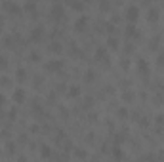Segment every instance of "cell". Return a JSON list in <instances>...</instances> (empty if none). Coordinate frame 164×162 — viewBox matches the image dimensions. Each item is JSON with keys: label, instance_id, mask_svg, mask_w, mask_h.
Masks as SVG:
<instances>
[{"label": "cell", "instance_id": "cell-1", "mask_svg": "<svg viewBox=\"0 0 164 162\" xmlns=\"http://www.w3.org/2000/svg\"><path fill=\"white\" fill-rule=\"evenodd\" d=\"M137 17H139V8L137 6H128L126 8V19L130 23H136Z\"/></svg>", "mask_w": 164, "mask_h": 162}, {"label": "cell", "instance_id": "cell-2", "mask_svg": "<svg viewBox=\"0 0 164 162\" xmlns=\"http://www.w3.org/2000/svg\"><path fill=\"white\" fill-rule=\"evenodd\" d=\"M137 69H139V73H141V74H147V73H149V63H147L145 59H139V61H137Z\"/></svg>", "mask_w": 164, "mask_h": 162}, {"label": "cell", "instance_id": "cell-3", "mask_svg": "<svg viewBox=\"0 0 164 162\" xmlns=\"http://www.w3.org/2000/svg\"><path fill=\"white\" fill-rule=\"evenodd\" d=\"M86 25H88V19L86 17H80V19H76L74 29H76V31H84V29H86Z\"/></svg>", "mask_w": 164, "mask_h": 162}, {"label": "cell", "instance_id": "cell-4", "mask_svg": "<svg viewBox=\"0 0 164 162\" xmlns=\"http://www.w3.org/2000/svg\"><path fill=\"white\" fill-rule=\"evenodd\" d=\"M14 99H15L17 103L25 101V92H23V90H15V93H14Z\"/></svg>", "mask_w": 164, "mask_h": 162}, {"label": "cell", "instance_id": "cell-5", "mask_svg": "<svg viewBox=\"0 0 164 162\" xmlns=\"http://www.w3.org/2000/svg\"><path fill=\"white\" fill-rule=\"evenodd\" d=\"M147 19H149V21H156V19H158V10H149V14H147Z\"/></svg>", "mask_w": 164, "mask_h": 162}, {"label": "cell", "instance_id": "cell-6", "mask_svg": "<svg viewBox=\"0 0 164 162\" xmlns=\"http://www.w3.org/2000/svg\"><path fill=\"white\" fill-rule=\"evenodd\" d=\"M61 67H63L61 61H50V63L46 65V69H61Z\"/></svg>", "mask_w": 164, "mask_h": 162}, {"label": "cell", "instance_id": "cell-7", "mask_svg": "<svg viewBox=\"0 0 164 162\" xmlns=\"http://www.w3.org/2000/svg\"><path fill=\"white\" fill-rule=\"evenodd\" d=\"M96 57H97V59H101V61H107V51H105L103 48H99V50L96 51Z\"/></svg>", "mask_w": 164, "mask_h": 162}, {"label": "cell", "instance_id": "cell-8", "mask_svg": "<svg viewBox=\"0 0 164 162\" xmlns=\"http://www.w3.org/2000/svg\"><path fill=\"white\" fill-rule=\"evenodd\" d=\"M126 34H128V36H137V31H136V27H134V25H128V29H126Z\"/></svg>", "mask_w": 164, "mask_h": 162}, {"label": "cell", "instance_id": "cell-9", "mask_svg": "<svg viewBox=\"0 0 164 162\" xmlns=\"http://www.w3.org/2000/svg\"><path fill=\"white\" fill-rule=\"evenodd\" d=\"M69 95H71V97H76V95H80V88H78V86H73V88L69 90Z\"/></svg>", "mask_w": 164, "mask_h": 162}, {"label": "cell", "instance_id": "cell-10", "mask_svg": "<svg viewBox=\"0 0 164 162\" xmlns=\"http://www.w3.org/2000/svg\"><path fill=\"white\" fill-rule=\"evenodd\" d=\"M54 17L55 19H59V17H63V8H59V6H57V8L54 10Z\"/></svg>", "mask_w": 164, "mask_h": 162}, {"label": "cell", "instance_id": "cell-11", "mask_svg": "<svg viewBox=\"0 0 164 162\" xmlns=\"http://www.w3.org/2000/svg\"><path fill=\"white\" fill-rule=\"evenodd\" d=\"M50 51H55V54H59V51H61V46L57 44V42H55V44H50Z\"/></svg>", "mask_w": 164, "mask_h": 162}, {"label": "cell", "instance_id": "cell-12", "mask_svg": "<svg viewBox=\"0 0 164 162\" xmlns=\"http://www.w3.org/2000/svg\"><path fill=\"white\" fill-rule=\"evenodd\" d=\"M25 76H27L25 69H17V78H19V80H25Z\"/></svg>", "mask_w": 164, "mask_h": 162}, {"label": "cell", "instance_id": "cell-13", "mask_svg": "<svg viewBox=\"0 0 164 162\" xmlns=\"http://www.w3.org/2000/svg\"><path fill=\"white\" fill-rule=\"evenodd\" d=\"M109 46H111V48H114V50L119 48V42H116V38H109Z\"/></svg>", "mask_w": 164, "mask_h": 162}, {"label": "cell", "instance_id": "cell-14", "mask_svg": "<svg viewBox=\"0 0 164 162\" xmlns=\"http://www.w3.org/2000/svg\"><path fill=\"white\" fill-rule=\"evenodd\" d=\"M32 36H34V38H40V36H42V29H38V31H32Z\"/></svg>", "mask_w": 164, "mask_h": 162}, {"label": "cell", "instance_id": "cell-15", "mask_svg": "<svg viewBox=\"0 0 164 162\" xmlns=\"http://www.w3.org/2000/svg\"><path fill=\"white\" fill-rule=\"evenodd\" d=\"M42 154H44V157H50V149L44 147V149H42Z\"/></svg>", "mask_w": 164, "mask_h": 162}, {"label": "cell", "instance_id": "cell-16", "mask_svg": "<svg viewBox=\"0 0 164 162\" xmlns=\"http://www.w3.org/2000/svg\"><path fill=\"white\" fill-rule=\"evenodd\" d=\"M94 78V73H86V80H92Z\"/></svg>", "mask_w": 164, "mask_h": 162}, {"label": "cell", "instance_id": "cell-17", "mask_svg": "<svg viewBox=\"0 0 164 162\" xmlns=\"http://www.w3.org/2000/svg\"><path fill=\"white\" fill-rule=\"evenodd\" d=\"M4 65H8V61H4L2 57H0V67H4Z\"/></svg>", "mask_w": 164, "mask_h": 162}, {"label": "cell", "instance_id": "cell-18", "mask_svg": "<svg viewBox=\"0 0 164 162\" xmlns=\"http://www.w3.org/2000/svg\"><path fill=\"white\" fill-rule=\"evenodd\" d=\"M0 105H4V97L0 95Z\"/></svg>", "mask_w": 164, "mask_h": 162}, {"label": "cell", "instance_id": "cell-19", "mask_svg": "<svg viewBox=\"0 0 164 162\" xmlns=\"http://www.w3.org/2000/svg\"><path fill=\"white\" fill-rule=\"evenodd\" d=\"M158 61H160V63H164V54H162V56H160V59H158Z\"/></svg>", "mask_w": 164, "mask_h": 162}]
</instances>
